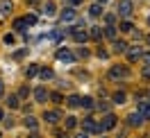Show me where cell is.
I'll list each match as a JSON object with an SVG mask.
<instances>
[{"mask_svg":"<svg viewBox=\"0 0 150 138\" xmlns=\"http://www.w3.org/2000/svg\"><path fill=\"white\" fill-rule=\"evenodd\" d=\"M46 122H50V125H55V122H59V113L57 111H46Z\"/></svg>","mask_w":150,"mask_h":138,"instance_id":"cell-7","label":"cell"},{"mask_svg":"<svg viewBox=\"0 0 150 138\" xmlns=\"http://www.w3.org/2000/svg\"><path fill=\"white\" fill-rule=\"evenodd\" d=\"M80 106L82 109H93V100L91 97H80Z\"/></svg>","mask_w":150,"mask_h":138,"instance_id":"cell-14","label":"cell"},{"mask_svg":"<svg viewBox=\"0 0 150 138\" xmlns=\"http://www.w3.org/2000/svg\"><path fill=\"white\" fill-rule=\"evenodd\" d=\"M100 2H107V0H100Z\"/></svg>","mask_w":150,"mask_h":138,"instance_id":"cell-34","label":"cell"},{"mask_svg":"<svg viewBox=\"0 0 150 138\" xmlns=\"http://www.w3.org/2000/svg\"><path fill=\"white\" fill-rule=\"evenodd\" d=\"M34 97H37V102H46L48 100V91L46 88H37V91H34Z\"/></svg>","mask_w":150,"mask_h":138,"instance_id":"cell-11","label":"cell"},{"mask_svg":"<svg viewBox=\"0 0 150 138\" xmlns=\"http://www.w3.org/2000/svg\"><path fill=\"white\" fill-rule=\"evenodd\" d=\"M121 32H132V23H130V20L121 23Z\"/></svg>","mask_w":150,"mask_h":138,"instance_id":"cell-25","label":"cell"},{"mask_svg":"<svg viewBox=\"0 0 150 138\" xmlns=\"http://www.w3.org/2000/svg\"><path fill=\"white\" fill-rule=\"evenodd\" d=\"M71 36H73L77 43H84L86 39H89V34H86L84 27H75V29H71Z\"/></svg>","mask_w":150,"mask_h":138,"instance_id":"cell-2","label":"cell"},{"mask_svg":"<svg viewBox=\"0 0 150 138\" xmlns=\"http://www.w3.org/2000/svg\"><path fill=\"white\" fill-rule=\"evenodd\" d=\"M127 120H130V125H132V127H137V125H141V122H143V118H141V113H139V111H137V113H132Z\"/></svg>","mask_w":150,"mask_h":138,"instance_id":"cell-12","label":"cell"},{"mask_svg":"<svg viewBox=\"0 0 150 138\" xmlns=\"http://www.w3.org/2000/svg\"><path fill=\"white\" fill-rule=\"evenodd\" d=\"M75 20V11L73 9H64V14H62V23H73Z\"/></svg>","mask_w":150,"mask_h":138,"instance_id":"cell-8","label":"cell"},{"mask_svg":"<svg viewBox=\"0 0 150 138\" xmlns=\"http://www.w3.org/2000/svg\"><path fill=\"white\" fill-rule=\"evenodd\" d=\"M114 50H116V52H125V50H127V46H125L123 41H116V43H114Z\"/></svg>","mask_w":150,"mask_h":138,"instance_id":"cell-21","label":"cell"},{"mask_svg":"<svg viewBox=\"0 0 150 138\" xmlns=\"http://www.w3.org/2000/svg\"><path fill=\"white\" fill-rule=\"evenodd\" d=\"M25 23H28V25H34V23H37V18H34V16H28V18H25Z\"/></svg>","mask_w":150,"mask_h":138,"instance_id":"cell-28","label":"cell"},{"mask_svg":"<svg viewBox=\"0 0 150 138\" xmlns=\"http://www.w3.org/2000/svg\"><path fill=\"white\" fill-rule=\"evenodd\" d=\"M7 104H9L11 109H16V106H18V97H16V95H9V97H7Z\"/></svg>","mask_w":150,"mask_h":138,"instance_id":"cell-19","label":"cell"},{"mask_svg":"<svg viewBox=\"0 0 150 138\" xmlns=\"http://www.w3.org/2000/svg\"><path fill=\"white\" fill-rule=\"evenodd\" d=\"M37 73H39V66H37V64H30V68L25 70V75H28V77H34Z\"/></svg>","mask_w":150,"mask_h":138,"instance_id":"cell-17","label":"cell"},{"mask_svg":"<svg viewBox=\"0 0 150 138\" xmlns=\"http://www.w3.org/2000/svg\"><path fill=\"white\" fill-rule=\"evenodd\" d=\"M143 61H146V64H150V55H143Z\"/></svg>","mask_w":150,"mask_h":138,"instance_id":"cell-30","label":"cell"},{"mask_svg":"<svg viewBox=\"0 0 150 138\" xmlns=\"http://www.w3.org/2000/svg\"><path fill=\"white\" fill-rule=\"evenodd\" d=\"M2 91H5V88H2V82H0V95H2Z\"/></svg>","mask_w":150,"mask_h":138,"instance_id":"cell-32","label":"cell"},{"mask_svg":"<svg viewBox=\"0 0 150 138\" xmlns=\"http://www.w3.org/2000/svg\"><path fill=\"white\" fill-rule=\"evenodd\" d=\"M91 16H100V14H103V7H100V5H91Z\"/></svg>","mask_w":150,"mask_h":138,"instance_id":"cell-20","label":"cell"},{"mask_svg":"<svg viewBox=\"0 0 150 138\" xmlns=\"http://www.w3.org/2000/svg\"><path fill=\"white\" fill-rule=\"evenodd\" d=\"M25 127L28 129H37V120L32 118V116H28V118H25Z\"/></svg>","mask_w":150,"mask_h":138,"instance_id":"cell-18","label":"cell"},{"mask_svg":"<svg viewBox=\"0 0 150 138\" xmlns=\"http://www.w3.org/2000/svg\"><path fill=\"white\" fill-rule=\"evenodd\" d=\"M143 75H146V77H150V64L146 66V68H143Z\"/></svg>","mask_w":150,"mask_h":138,"instance_id":"cell-29","label":"cell"},{"mask_svg":"<svg viewBox=\"0 0 150 138\" xmlns=\"http://www.w3.org/2000/svg\"><path fill=\"white\" fill-rule=\"evenodd\" d=\"M118 16H123V18L132 16V2L130 0H123L121 5H118Z\"/></svg>","mask_w":150,"mask_h":138,"instance_id":"cell-3","label":"cell"},{"mask_svg":"<svg viewBox=\"0 0 150 138\" xmlns=\"http://www.w3.org/2000/svg\"><path fill=\"white\" fill-rule=\"evenodd\" d=\"M105 34H107L109 39H116V27H112V25H109V27H105Z\"/></svg>","mask_w":150,"mask_h":138,"instance_id":"cell-23","label":"cell"},{"mask_svg":"<svg viewBox=\"0 0 150 138\" xmlns=\"http://www.w3.org/2000/svg\"><path fill=\"white\" fill-rule=\"evenodd\" d=\"M75 125H77V120H75V118H66V127H68V129H73Z\"/></svg>","mask_w":150,"mask_h":138,"instance_id":"cell-26","label":"cell"},{"mask_svg":"<svg viewBox=\"0 0 150 138\" xmlns=\"http://www.w3.org/2000/svg\"><path fill=\"white\" fill-rule=\"evenodd\" d=\"M91 36L100 39V36H103V27H91Z\"/></svg>","mask_w":150,"mask_h":138,"instance_id":"cell-22","label":"cell"},{"mask_svg":"<svg viewBox=\"0 0 150 138\" xmlns=\"http://www.w3.org/2000/svg\"><path fill=\"white\" fill-rule=\"evenodd\" d=\"M109 75H112V77H127V70H125V68H118V66H114L112 70H109Z\"/></svg>","mask_w":150,"mask_h":138,"instance_id":"cell-10","label":"cell"},{"mask_svg":"<svg viewBox=\"0 0 150 138\" xmlns=\"http://www.w3.org/2000/svg\"><path fill=\"white\" fill-rule=\"evenodd\" d=\"M148 25H150V18H148Z\"/></svg>","mask_w":150,"mask_h":138,"instance_id":"cell-35","label":"cell"},{"mask_svg":"<svg viewBox=\"0 0 150 138\" xmlns=\"http://www.w3.org/2000/svg\"><path fill=\"white\" fill-rule=\"evenodd\" d=\"M114 102H116V104H123V102H125V93H116V95H114Z\"/></svg>","mask_w":150,"mask_h":138,"instance_id":"cell-24","label":"cell"},{"mask_svg":"<svg viewBox=\"0 0 150 138\" xmlns=\"http://www.w3.org/2000/svg\"><path fill=\"white\" fill-rule=\"evenodd\" d=\"M82 127H84V134H98V131H103L100 125H96L93 118H86L84 122H82Z\"/></svg>","mask_w":150,"mask_h":138,"instance_id":"cell-1","label":"cell"},{"mask_svg":"<svg viewBox=\"0 0 150 138\" xmlns=\"http://www.w3.org/2000/svg\"><path fill=\"white\" fill-rule=\"evenodd\" d=\"M41 77H43V79H50V77H52V70H41Z\"/></svg>","mask_w":150,"mask_h":138,"instance_id":"cell-27","label":"cell"},{"mask_svg":"<svg viewBox=\"0 0 150 138\" xmlns=\"http://www.w3.org/2000/svg\"><path fill=\"white\" fill-rule=\"evenodd\" d=\"M114 127H116V116H112V113H109V116H105V120L100 122V129L107 131V129H114Z\"/></svg>","mask_w":150,"mask_h":138,"instance_id":"cell-4","label":"cell"},{"mask_svg":"<svg viewBox=\"0 0 150 138\" xmlns=\"http://www.w3.org/2000/svg\"><path fill=\"white\" fill-rule=\"evenodd\" d=\"M57 59H59V61H68V64H71V61H73L75 57L71 55L68 50H59V52H57Z\"/></svg>","mask_w":150,"mask_h":138,"instance_id":"cell-6","label":"cell"},{"mask_svg":"<svg viewBox=\"0 0 150 138\" xmlns=\"http://www.w3.org/2000/svg\"><path fill=\"white\" fill-rule=\"evenodd\" d=\"M28 27H30V25L25 23V18H18V20H14V29H16V32H25Z\"/></svg>","mask_w":150,"mask_h":138,"instance_id":"cell-9","label":"cell"},{"mask_svg":"<svg viewBox=\"0 0 150 138\" xmlns=\"http://www.w3.org/2000/svg\"><path fill=\"white\" fill-rule=\"evenodd\" d=\"M77 2H80V0H71V5H77Z\"/></svg>","mask_w":150,"mask_h":138,"instance_id":"cell-31","label":"cell"},{"mask_svg":"<svg viewBox=\"0 0 150 138\" xmlns=\"http://www.w3.org/2000/svg\"><path fill=\"white\" fill-rule=\"evenodd\" d=\"M0 11H2V14H9L11 11V0H0Z\"/></svg>","mask_w":150,"mask_h":138,"instance_id":"cell-13","label":"cell"},{"mask_svg":"<svg viewBox=\"0 0 150 138\" xmlns=\"http://www.w3.org/2000/svg\"><path fill=\"white\" fill-rule=\"evenodd\" d=\"M0 120H2V111H0Z\"/></svg>","mask_w":150,"mask_h":138,"instance_id":"cell-33","label":"cell"},{"mask_svg":"<svg viewBox=\"0 0 150 138\" xmlns=\"http://www.w3.org/2000/svg\"><path fill=\"white\" fill-rule=\"evenodd\" d=\"M137 109H139V113H141L143 120H150V102H139Z\"/></svg>","mask_w":150,"mask_h":138,"instance_id":"cell-5","label":"cell"},{"mask_svg":"<svg viewBox=\"0 0 150 138\" xmlns=\"http://www.w3.org/2000/svg\"><path fill=\"white\" fill-rule=\"evenodd\" d=\"M43 14H46V16H55V2H46Z\"/></svg>","mask_w":150,"mask_h":138,"instance_id":"cell-15","label":"cell"},{"mask_svg":"<svg viewBox=\"0 0 150 138\" xmlns=\"http://www.w3.org/2000/svg\"><path fill=\"white\" fill-rule=\"evenodd\" d=\"M66 104H68V106H80V97H77V95H71V97H68V100H66Z\"/></svg>","mask_w":150,"mask_h":138,"instance_id":"cell-16","label":"cell"}]
</instances>
